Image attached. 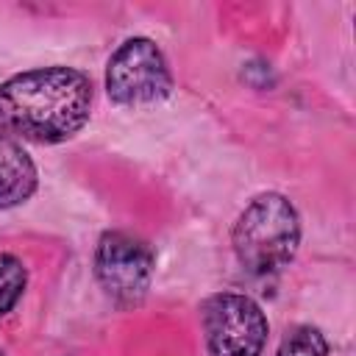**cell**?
<instances>
[{
  "mask_svg": "<svg viewBox=\"0 0 356 356\" xmlns=\"http://www.w3.org/2000/svg\"><path fill=\"white\" fill-rule=\"evenodd\" d=\"M92 83L72 67H39L0 83V136L56 145L89 120Z\"/></svg>",
  "mask_w": 356,
  "mask_h": 356,
  "instance_id": "1",
  "label": "cell"
},
{
  "mask_svg": "<svg viewBox=\"0 0 356 356\" xmlns=\"http://www.w3.org/2000/svg\"><path fill=\"white\" fill-rule=\"evenodd\" d=\"M234 250L239 264L253 275L278 273L292 261L300 242V220L295 206L278 195L264 192L253 197L234 222Z\"/></svg>",
  "mask_w": 356,
  "mask_h": 356,
  "instance_id": "2",
  "label": "cell"
},
{
  "mask_svg": "<svg viewBox=\"0 0 356 356\" xmlns=\"http://www.w3.org/2000/svg\"><path fill=\"white\" fill-rule=\"evenodd\" d=\"M108 97L120 106H156L172 89V75L164 53L153 39L134 36L122 42L106 67Z\"/></svg>",
  "mask_w": 356,
  "mask_h": 356,
  "instance_id": "3",
  "label": "cell"
},
{
  "mask_svg": "<svg viewBox=\"0 0 356 356\" xmlns=\"http://www.w3.org/2000/svg\"><path fill=\"white\" fill-rule=\"evenodd\" d=\"M203 331L211 356H261L267 317L253 298L220 292L203 303Z\"/></svg>",
  "mask_w": 356,
  "mask_h": 356,
  "instance_id": "4",
  "label": "cell"
},
{
  "mask_svg": "<svg viewBox=\"0 0 356 356\" xmlns=\"http://www.w3.org/2000/svg\"><path fill=\"white\" fill-rule=\"evenodd\" d=\"M153 250L128 231H106L95 250V275L117 303H139L153 278Z\"/></svg>",
  "mask_w": 356,
  "mask_h": 356,
  "instance_id": "5",
  "label": "cell"
},
{
  "mask_svg": "<svg viewBox=\"0 0 356 356\" xmlns=\"http://www.w3.org/2000/svg\"><path fill=\"white\" fill-rule=\"evenodd\" d=\"M36 189V164L25 147L0 136V209L25 203Z\"/></svg>",
  "mask_w": 356,
  "mask_h": 356,
  "instance_id": "6",
  "label": "cell"
},
{
  "mask_svg": "<svg viewBox=\"0 0 356 356\" xmlns=\"http://www.w3.org/2000/svg\"><path fill=\"white\" fill-rule=\"evenodd\" d=\"M25 281H28V273L22 261L11 253H3L0 256V317L17 306V300L25 292Z\"/></svg>",
  "mask_w": 356,
  "mask_h": 356,
  "instance_id": "7",
  "label": "cell"
},
{
  "mask_svg": "<svg viewBox=\"0 0 356 356\" xmlns=\"http://www.w3.org/2000/svg\"><path fill=\"white\" fill-rule=\"evenodd\" d=\"M275 356H328V339L314 325H298L284 337Z\"/></svg>",
  "mask_w": 356,
  "mask_h": 356,
  "instance_id": "8",
  "label": "cell"
}]
</instances>
